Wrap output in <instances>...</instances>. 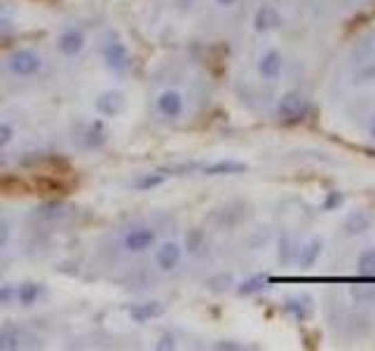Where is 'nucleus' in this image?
Masks as SVG:
<instances>
[{
  "label": "nucleus",
  "instance_id": "nucleus-1",
  "mask_svg": "<svg viewBox=\"0 0 375 351\" xmlns=\"http://www.w3.org/2000/svg\"><path fill=\"white\" fill-rule=\"evenodd\" d=\"M277 117L282 122H287V124H296V122H300L302 117L307 115V110H309V103H307V99L302 97L300 92H287V94H282V99L277 101Z\"/></svg>",
  "mask_w": 375,
  "mask_h": 351
},
{
  "label": "nucleus",
  "instance_id": "nucleus-2",
  "mask_svg": "<svg viewBox=\"0 0 375 351\" xmlns=\"http://www.w3.org/2000/svg\"><path fill=\"white\" fill-rule=\"evenodd\" d=\"M43 68V59L33 50H17L8 57V70L17 77H33Z\"/></svg>",
  "mask_w": 375,
  "mask_h": 351
},
{
  "label": "nucleus",
  "instance_id": "nucleus-3",
  "mask_svg": "<svg viewBox=\"0 0 375 351\" xmlns=\"http://www.w3.org/2000/svg\"><path fill=\"white\" fill-rule=\"evenodd\" d=\"M94 108L99 110L101 117H117L127 108V99H124V94L117 92V89H106V92H101L97 101H94Z\"/></svg>",
  "mask_w": 375,
  "mask_h": 351
},
{
  "label": "nucleus",
  "instance_id": "nucleus-4",
  "mask_svg": "<svg viewBox=\"0 0 375 351\" xmlns=\"http://www.w3.org/2000/svg\"><path fill=\"white\" fill-rule=\"evenodd\" d=\"M101 54H104L106 66L113 68V70H127L129 63H132L129 47L120 43V40H110V43H106L104 50H101Z\"/></svg>",
  "mask_w": 375,
  "mask_h": 351
},
{
  "label": "nucleus",
  "instance_id": "nucleus-5",
  "mask_svg": "<svg viewBox=\"0 0 375 351\" xmlns=\"http://www.w3.org/2000/svg\"><path fill=\"white\" fill-rule=\"evenodd\" d=\"M155 241H157V234H155V230L146 228V225L129 230L127 234H124V248H127L129 253H146L148 248L155 246Z\"/></svg>",
  "mask_w": 375,
  "mask_h": 351
},
{
  "label": "nucleus",
  "instance_id": "nucleus-6",
  "mask_svg": "<svg viewBox=\"0 0 375 351\" xmlns=\"http://www.w3.org/2000/svg\"><path fill=\"white\" fill-rule=\"evenodd\" d=\"M155 108H157L160 115L166 117V120H176V117L183 115L186 103H183L181 92H176V89H164L157 97V101H155Z\"/></svg>",
  "mask_w": 375,
  "mask_h": 351
},
{
  "label": "nucleus",
  "instance_id": "nucleus-7",
  "mask_svg": "<svg viewBox=\"0 0 375 351\" xmlns=\"http://www.w3.org/2000/svg\"><path fill=\"white\" fill-rule=\"evenodd\" d=\"M181 258H183V248L176 241L160 243L157 251H155V265L162 272H174L181 265Z\"/></svg>",
  "mask_w": 375,
  "mask_h": 351
},
{
  "label": "nucleus",
  "instance_id": "nucleus-8",
  "mask_svg": "<svg viewBox=\"0 0 375 351\" xmlns=\"http://www.w3.org/2000/svg\"><path fill=\"white\" fill-rule=\"evenodd\" d=\"M258 75L263 77V80L267 82H275L279 80V75H282V70H284V57H282V52L279 50H267L263 57L258 59Z\"/></svg>",
  "mask_w": 375,
  "mask_h": 351
},
{
  "label": "nucleus",
  "instance_id": "nucleus-9",
  "mask_svg": "<svg viewBox=\"0 0 375 351\" xmlns=\"http://www.w3.org/2000/svg\"><path fill=\"white\" fill-rule=\"evenodd\" d=\"M282 23V17L279 12L272 8V5H258V10L253 12V19H251V26L256 33H270Z\"/></svg>",
  "mask_w": 375,
  "mask_h": 351
},
{
  "label": "nucleus",
  "instance_id": "nucleus-10",
  "mask_svg": "<svg viewBox=\"0 0 375 351\" xmlns=\"http://www.w3.org/2000/svg\"><path fill=\"white\" fill-rule=\"evenodd\" d=\"M23 344H26V332L15 321H10L0 328V351H17L23 349Z\"/></svg>",
  "mask_w": 375,
  "mask_h": 351
},
{
  "label": "nucleus",
  "instance_id": "nucleus-11",
  "mask_svg": "<svg viewBox=\"0 0 375 351\" xmlns=\"http://www.w3.org/2000/svg\"><path fill=\"white\" fill-rule=\"evenodd\" d=\"M57 50L64 57H77L85 50V35L77 31V28H68V31H64L57 38Z\"/></svg>",
  "mask_w": 375,
  "mask_h": 351
},
{
  "label": "nucleus",
  "instance_id": "nucleus-12",
  "mask_svg": "<svg viewBox=\"0 0 375 351\" xmlns=\"http://www.w3.org/2000/svg\"><path fill=\"white\" fill-rule=\"evenodd\" d=\"M249 166L240 162V159H218V162H211L204 166L206 176H240L247 174Z\"/></svg>",
  "mask_w": 375,
  "mask_h": 351
},
{
  "label": "nucleus",
  "instance_id": "nucleus-13",
  "mask_svg": "<svg viewBox=\"0 0 375 351\" xmlns=\"http://www.w3.org/2000/svg\"><path fill=\"white\" fill-rule=\"evenodd\" d=\"M371 225H373L371 213H366V211H352L347 218H345L343 230H345V234H347V237H359V234H364V232L371 230Z\"/></svg>",
  "mask_w": 375,
  "mask_h": 351
},
{
  "label": "nucleus",
  "instance_id": "nucleus-14",
  "mask_svg": "<svg viewBox=\"0 0 375 351\" xmlns=\"http://www.w3.org/2000/svg\"><path fill=\"white\" fill-rule=\"evenodd\" d=\"M162 312H164L162 302H141V305L129 309V317H132L136 323H148V321L162 317Z\"/></svg>",
  "mask_w": 375,
  "mask_h": 351
},
{
  "label": "nucleus",
  "instance_id": "nucleus-15",
  "mask_svg": "<svg viewBox=\"0 0 375 351\" xmlns=\"http://www.w3.org/2000/svg\"><path fill=\"white\" fill-rule=\"evenodd\" d=\"M321 248H324V239H321V237H314L312 241H307L305 246L300 248V255H298L300 270H309V267L317 263L321 255Z\"/></svg>",
  "mask_w": 375,
  "mask_h": 351
},
{
  "label": "nucleus",
  "instance_id": "nucleus-16",
  "mask_svg": "<svg viewBox=\"0 0 375 351\" xmlns=\"http://www.w3.org/2000/svg\"><path fill=\"white\" fill-rule=\"evenodd\" d=\"M40 295H43V288H40V283H35V281H26L17 288V300H19L23 307H33L35 302L40 300Z\"/></svg>",
  "mask_w": 375,
  "mask_h": 351
},
{
  "label": "nucleus",
  "instance_id": "nucleus-17",
  "mask_svg": "<svg viewBox=\"0 0 375 351\" xmlns=\"http://www.w3.org/2000/svg\"><path fill=\"white\" fill-rule=\"evenodd\" d=\"M287 312L294 314L296 319H307L312 314V300L307 295L287 297Z\"/></svg>",
  "mask_w": 375,
  "mask_h": 351
},
{
  "label": "nucleus",
  "instance_id": "nucleus-18",
  "mask_svg": "<svg viewBox=\"0 0 375 351\" xmlns=\"http://www.w3.org/2000/svg\"><path fill=\"white\" fill-rule=\"evenodd\" d=\"M356 267L364 277H375V248H366V251L359 253L356 258Z\"/></svg>",
  "mask_w": 375,
  "mask_h": 351
},
{
  "label": "nucleus",
  "instance_id": "nucleus-19",
  "mask_svg": "<svg viewBox=\"0 0 375 351\" xmlns=\"http://www.w3.org/2000/svg\"><path fill=\"white\" fill-rule=\"evenodd\" d=\"M204 246H206V234H204V230H200V228L190 230V232H188V237H186V248H188V251L198 255Z\"/></svg>",
  "mask_w": 375,
  "mask_h": 351
},
{
  "label": "nucleus",
  "instance_id": "nucleus-20",
  "mask_svg": "<svg viewBox=\"0 0 375 351\" xmlns=\"http://www.w3.org/2000/svg\"><path fill=\"white\" fill-rule=\"evenodd\" d=\"M349 295L359 305H371V302H375V285H352Z\"/></svg>",
  "mask_w": 375,
  "mask_h": 351
},
{
  "label": "nucleus",
  "instance_id": "nucleus-21",
  "mask_svg": "<svg viewBox=\"0 0 375 351\" xmlns=\"http://www.w3.org/2000/svg\"><path fill=\"white\" fill-rule=\"evenodd\" d=\"M164 178H166V176H164V174H160V171H157V174H146V176H141L139 181L134 183V188H136V190H141V192H148V190L162 185Z\"/></svg>",
  "mask_w": 375,
  "mask_h": 351
},
{
  "label": "nucleus",
  "instance_id": "nucleus-22",
  "mask_svg": "<svg viewBox=\"0 0 375 351\" xmlns=\"http://www.w3.org/2000/svg\"><path fill=\"white\" fill-rule=\"evenodd\" d=\"M263 288H265V277L258 274V277L247 279V281L237 288V293H240V295H251V293H258V290H263Z\"/></svg>",
  "mask_w": 375,
  "mask_h": 351
},
{
  "label": "nucleus",
  "instance_id": "nucleus-23",
  "mask_svg": "<svg viewBox=\"0 0 375 351\" xmlns=\"http://www.w3.org/2000/svg\"><path fill=\"white\" fill-rule=\"evenodd\" d=\"M345 204V194L343 192H338V190H333V192H329L324 197V211H338L340 206Z\"/></svg>",
  "mask_w": 375,
  "mask_h": 351
},
{
  "label": "nucleus",
  "instance_id": "nucleus-24",
  "mask_svg": "<svg viewBox=\"0 0 375 351\" xmlns=\"http://www.w3.org/2000/svg\"><path fill=\"white\" fill-rule=\"evenodd\" d=\"M364 82H375V61H368V66L356 73V85H364Z\"/></svg>",
  "mask_w": 375,
  "mask_h": 351
},
{
  "label": "nucleus",
  "instance_id": "nucleus-25",
  "mask_svg": "<svg viewBox=\"0 0 375 351\" xmlns=\"http://www.w3.org/2000/svg\"><path fill=\"white\" fill-rule=\"evenodd\" d=\"M291 246H294V243H291L289 237H282V239H279V260H282L284 265H289L291 260H294V255L289 253Z\"/></svg>",
  "mask_w": 375,
  "mask_h": 351
},
{
  "label": "nucleus",
  "instance_id": "nucleus-26",
  "mask_svg": "<svg viewBox=\"0 0 375 351\" xmlns=\"http://www.w3.org/2000/svg\"><path fill=\"white\" fill-rule=\"evenodd\" d=\"M12 300H17V285L12 283L0 285V305H10Z\"/></svg>",
  "mask_w": 375,
  "mask_h": 351
},
{
  "label": "nucleus",
  "instance_id": "nucleus-27",
  "mask_svg": "<svg viewBox=\"0 0 375 351\" xmlns=\"http://www.w3.org/2000/svg\"><path fill=\"white\" fill-rule=\"evenodd\" d=\"M12 139H15V129H12L10 124L0 122V148L10 146V143H12Z\"/></svg>",
  "mask_w": 375,
  "mask_h": 351
},
{
  "label": "nucleus",
  "instance_id": "nucleus-28",
  "mask_svg": "<svg viewBox=\"0 0 375 351\" xmlns=\"http://www.w3.org/2000/svg\"><path fill=\"white\" fill-rule=\"evenodd\" d=\"M8 241H10V225L0 218V248L8 246Z\"/></svg>",
  "mask_w": 375,
  "mask_h": 351
},
{
  "label": "nucleus",
  "instance_id": "nucleus-29",
  "mask_svg": "<svg viewBox=\"0 0 375 351\" xmlns=\"http://www.w3.org/2000/svg\"><path fill=\"white\" fill-rule=\"evenodd\" d=\"M157 349H176V342H174V337H171V335H164V337H160V342H157Z\"/></svg>",
  "mask_w": 375,
  "mask_h": 351
},
{
  "label": "nucleus",
  "instance_id": "nucleus-30",
  "mask_svg": "<svg viewBox=\"0 0 375 351\" xmlns=\"http://www.w3.org/2000/svg\"><path fill=\"white\" fill-rule=\"evenodd\" d=\"M174 5H176V10H181V12H188V10H193L195 0H174Z\"/></svg>",
  "mask_w": 375,
  "mask_h": 351
},
{
  "label": "nucleus",
  "instance_id": "nucleus-31",
  "mask_svg": "<svg viewBox=\"0 0 375 351\" xmlns=\"http://www.w3.org/2000/svg\"><path fill=\"white\" fill-rule=\"evenodd\" d=\"M216 349H240V344H235V342H218Z\"/></svg>",
  "mask_w": 375,
  "mask_h": 351
},
{
  "label": "nucleus",
  "instance_id": "nucleus-32",
  "mask_svg": "<svg viewBox=\"0 0 375 351\" xmlns=\"http://www.w3.org/2000/svg\"><path fill=\"white\" fill-rule=\"evenodd\" d=\"M218 5H221V8H232V5L237 3V0H216Z\"/></svg>",
  "mask_w": 375,
  "mask_h": 351
},
{
  "label": "nucleus",
  "instance_id": "nucleus-33",
  "mask_svg": "<svg viewBox=\"0 0 375 351\" xmlns=\"http://www.w3.org/2000/svg\"><path fill=\"white\" fill-rule=\"evenodd\" d=\"M368 134H371V139L375 141V117L371 120V127H368Z\"/></svg>",
  "mask_w": 375,
  "mask_h": 351
}]
</instances>
